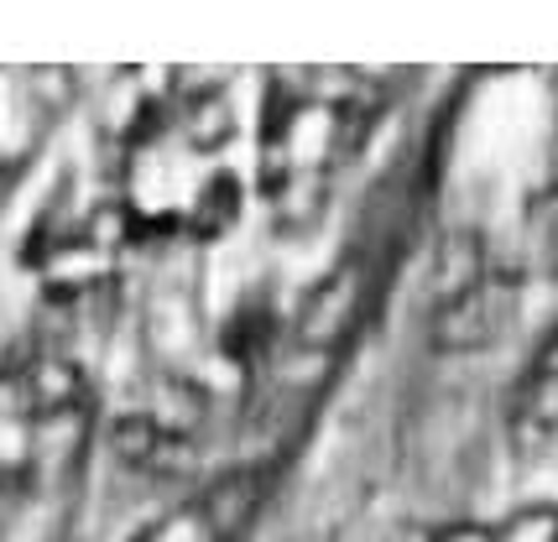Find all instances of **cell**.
<instances>
[{
    "label": "cell",
    "instance_id": "6da1fadb",
    "mask_svg": "<svg viewBox=\"0 0 558 542\" xmlns=\"http://www.w3.org/2000/svg\"><path fill=\"white\" fill-rule=\"evenodd\" d=\"M517 313H522V276L486 271L475 287L428 308V349L434 355H475V349L501 345Z\"/></svg>",
    "mask_w": 558,
    "mask_h": 542
},
{
    "label": "cell",
    "instance_id": "7a4b0ae2",
    "mask_svg": "<svg viewBox=\"0 0 558 542\" xmlns=\"http://www.w3.org/2000/svg\"><path fill=\"white\" fill-rule=\"evenodd\" d=\"M365 297H371V267H365V256H344L340 267H329L303 293L298 313H292V340L308 355H335L361 329Z\"/></svg>",
    "mask_w": 558,
    "mask_h": 542
},
{
    "label": "cell",
    "instance_id": "3957f363",
    "mask_svg": "<svg viewBox=\"0 0 558 542\" xmlns=\"http://www.w3.org/2000/svg\"><path fill=\"white\" fill-rule=\"evenodd\" d=\"M267 495H271V475H267V469H262V465H235V469H225L215 485L204 491V501H198V517H204V527H209V538L235 542L251 521L262 517Z\"/></svg>",
    "mask_w": 558,
    "mask_h": 542
},
{
    "label": "cell",
    "instance_id": "277c9868",
    "mask_svg": "<svg viewBox=\"0 0 558 542\" xmlns=\"http://www.w3.org/2000/svg\"><path fill=\"white\" fill-rule=\"evenodd\" d=\"M262 198L277 235H308L329 214V173L324 168H288L262 177Z\"/></svg>",
    "mask_w": 558,
    "mask_h": 542
},
{
    "label": "cell",
    "instance_id": "5b68a950",
    "mask_svg": "<svg viewBox=\"0 0 558 542\" xmlns=\"http://www.w3.org/2000/svg\"><path fill=\"white\" fill-rule=\"evenodd\" d=\"M507 428L522 454H543L558 444V366H537L522 375V386L511 392Z\"/></svg>",
    "mask_w": 558,
    "mask_h": 542
},
{
    "label": "cell",
    "instance_id": "8992f818",
    "mask_svg": "<svg viewBox=\"0 0 558 542\" xmlns=\"http://www.w3.org/2000/svg\"><path fill=\"white\" fill-rule=\"evenodd\" d=\"M110 444H116V454H121L125 465L146 469V475H183V469L194 465L189 439H183V433H168L157 418H142V412L116 422Z\"/></svg>",
    "mask_w": 558,
    "mask_h": 542
},
{
    "label": "cell",
    "instance_id": "52a82bcc",
    "mask_svg": "<svg viewBox=\"0 0 558 542\" xmlns=\"http://www.w3.org/2000/svg\"><path fill=\"white\" fill-rule=\"evenodd\" d=\"M241 209H245L241 177L230 173V168H225V173H209L198 183L194 209H189L183 230H189L194 241H219V235H230V230L241 224Z\"/></svg>",
    "mask_w": 558,
    "mask_h": 542
},
{
    "label": "cell",
    "instance_id": "ba28073f",
    "mask_svg": "<svg viewBox=\"0 0 558 542\" xmlns=\"http://www.w3.org/2000/svg\"><path fill=\"white\" fill-rule=\"evenodd\" d=\"M522 271L558 282V183L537 188L522 209Z\"/></svg>",
    "mask_w": 558,
    "mask_h": 542
},
{
    "label": "cell",
    "instance_id": "9c48e42d",
    "mask_svg": "<svg viewBox=\"0 0 558 542\" xmlns=\"http://www.w3.org/2000/svg\"><path fill=\"white\" fill-rule=\"evenodd\" d=\"M486 241H481V230H449L434 250V293L438 303L444 297L464 293V287H475L481 276H486Z\"/></svg>",
    "mask_w": 558,
    "mask_h": 542
},
{
    "label": "cell",
    "instance_id": "30bf717a",
    "mask_svg": "<svg viewBox=\"0 0 558 542\" xmlns=\"http://www.w3.org/2000/svg\"><path fill=\"white\" fill-rule=\"evenodd\" d=\"M178 131H183V141L194 151H219L235 141V104L225 89H198L189 104H183V115H178Z\"/></svg>",
    "mask_w": 558,
    "mask_h": 542
},
{
    "label": "cell",
    "instance_id": "8fae6325",
    "mask_svg": "<svg viewBox=\"0 0 558 542\" xmlns=\"http://www.w3.org/2000/svg\"><path fill=\"white\" fill-rule=\"evenodd\" d=\"M225 355L235 360L241 370H256L262 360H267V349H271V303L262 293L256 297H245L241 308L230 313V323H225Z\"/></svg>",
    "mask_w": 558,
    "mask_h": 542
},
{
    "label": "cell",
    "instance_id": "7c38bea8",
    "mask_svg": "<svg viewBox=\"0 0 558 542\" xmlns=\"http://www.w3.org/2000/svg\"><path fill=\"white\" fill-rule=\"evenodd\" d=\"M496 542H558V506H522L511 512Z\"/></svg>",
    "mask_w": 558,
    "mask_h": 542
},
{
    "label": "cell",
    "instance_id": "4fadbf2b",
    "mask_svg": "<svg viewBox=\"0 0 558 542\" xmlns=\"http://www.w3.org/2000/svg\"><path fill=\"white\" fill-rule=\"evenodd\" d=\"M434 542H496L490 527H475V521H460V527H444Z\"/></svg>",
    "mask_w": 558,
    "mask_h": 542
}]
</instances>
